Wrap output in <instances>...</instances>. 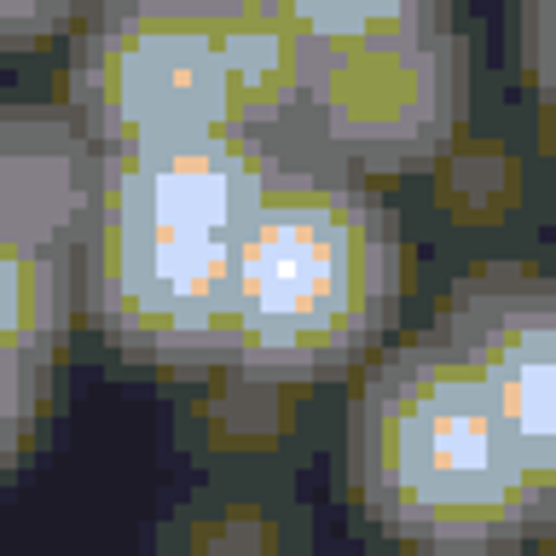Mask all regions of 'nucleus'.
<instances>
[{
    "mask_svg": "<svg viewBox=\"0 0 556 556\" xmlns=\"http://www.w3.org/2000/svg\"><path fill=\"white\" fill-rule=\"evenodd\" d=\"M434 337L452 342L533 464L556 469V302L551 278L521 261H486L452 285Z\"/></svg>",
    "mask_w": 556,
    "mask_h": 556,
    "instance_id": "nucleus-6",
    "label": "nucleus"
},
{
    "mask_svg": "<svg viewBox=\"0 0 556 556\" xmlns=\"http://www.w3.org/2000/svg\"><path fill=\"white\" fill-rule=\"evenodd\" d=\"M452 168H446V186L441 198L458 208V215H498L504 203L516 198V163L504 168V156H476V151H458L452 146Z\"/></svg>",
    "mask_w": 556,
    "mask_h": 556,
    "instance_id": "nucleus-14",
    "label": "nucleus"
},
{
    "mask_svg": "<svg viewBox=\"0 0 556 556\" xmlns=\"http://www.w3.org/2000/svg\"><path fill=\"white\" fill-rule=\"evenodd\" d=\"M469 122V41L458 29L394 35V41L313 47L278 156L377 180L417 174L464 139Z\"/></svg>",
    "mask_w": 556,
    "mask_h": 556,
    "instance_id": "nucleus-3",
    "label": "nucleus"
},
{
    "mask_svg": "<svg viewBox=\"0 0 556 556\" xmlns=\"http://www.w3.org/2000/svg\"><path fill=\"white\" fill-rule=\"evenodd\" d=\"M261 7L278 24H290L307 47H354L446 29L458 0H261Z\"/></svg>",
    "mask_w": 556,
    "mask_h": 556,
    "instance_id": "nucleus-11",
    "label": "nucleus"
},
{
    "mask_svg": "<svg viewBox=\"0 0 556 556\" xmlns=\"http://www.w3.org/2000/svg\"><path fill=\"white\" fill-rule=\"evenodd\" d=\"M41 400H47V365L0 348V476L29 452L35 429H41Z\"/></svg>",
    "mask_w": 556,
    "mask_h": 556,
    "instance_id": "nucleus-13",
    "label": "nucleus"
},
{
    "mask_svg": "<svg viewBox=\"0 0 556 556\" xmlns=\"http://www.w3.org/2000/svg\"><path fill=\"white\" fill-rule=\"evenodd\" d=\"M220 382L198 400L191 412V434L220 452V458H255V452H285L302 429L295 417V389L290 382H267V377H243L215 365Z\"/></svg>",
    "mask_w": 556,
    "mask_h": 556,
    "instance_id": "nucleus-10",
    "label": "nucleus"
},
{
    "mask_svg": "<svg viewBox=\"0 0 556 556\" xmlns=\"http://www.w3.org/2000/svg\"><path fill=\"white\" fill-rule=\"evenodd\" d=\"M359 510L429 556H504L551 528V464H533L452 342L412 337L371 359L348 406Z\"/></svg>",
    "mask_w": 556,
    "mask_h": 556,
    "instance_id": "nucleus-1",
    "label": "nucleus"
},
{
    "mask_svg": "<svg viewBox=\"0 0 556 556\" xmlns=\"http://www.w3.org/2000/svg\"><path fill=\"white\" fill-rule=\"evenodd\" d=\"M93 12V0H0V52L41 47Z\"/></svg>",
    "mask_w": 556,
    "mask_h": 556,
    "instance_id": "nucleus-16",
    "label": "nucleus"
},
{
    "mask_svg": "<svg viewBox=\"0 0 556 556\" xmlns=\"http://www.w3.org/2000/svg\"><path fill=\"white\" fill-rule=\"evenodd\" d=\"M99 156L70 104H0V220L76 255L99 220Z\"/></svg>",
    "mask_w": 556,
    "mask_h": 556,
    "instance_id": "nucleus-8",
    "label": "nucleus"
},
{
    "mask_svg": "<svg viewBox=\"0 0 556 556\" xmlns=\"http://www.w3.org/2000/svg\"><path fill=\"white\" fill-rule=\"evenodd\" d=\"M510 47L521 64V87L545 116L551 104V0H510Z\"/></svg>",
    "mask_w": 556,
    "mask_h": 556,
    "instance_id": "nucleus-15",
    "label": "nucleus"
},
{
    "mask_svg": "<svg viewBox=\"0 0 556 556\" xmlns=\"http://www.w3.org/2000/svg\"><path fill=\"white\" fill-rule=\"evenodd\" d=\"M406 250L371 180L278 156L267 198L232 243L226 371L307 389L377 348L394 325Z\"/></svg>",
    "mask_w": 556,
    "mask_h": 556,
    "instance_id": "nucleus-2",
    "label": "nucleus"
},
{
    "mask_svg": "<svg viewBox=\"0 0 556 556\" xmlns=\"http://www.w3.org/2000/svg\"><path fill=\"white\" fill-rule=\"evenodd\" d=\"M76 325V255L0 220V348L52 365Z\"/></svg>",
    "mask_w": 556,
    "mask_h": 556,
    "instance_id": "nucleus-9",
    "label": "nucleus"
},
{
    "mask_svg": "<svg viewBox=\"0 0 556 556\" xmlns=\"http://www.w3.org/2000/svg\"><path fill=\"white\" fill-rule=\"evenodd\" d=\"M285 551V516H273L267 504H215L186 528V556H273Z\"/></svg>",
    "mask_w": 556,
    "mask_h": 556,
    "instance_id": "nucleus-12",
    "label": "nucleus"
},
{
    "mask_svg": "<svg viewBox=\"0 0 556 556\" xmlns=\"http://www.w3.org/2000/svg\"><path fill=\"white\" fill-rule=\"evenodd\" d=\"M226 0H93L64 70V104L111 146L232 128Z\"/></svg>",
    "mask_w": 556,
    "mask_h": 556,
    "instance_id": "nucleus-4",
    "label": "nucleus"
},
{
    "mask_svg": "<svg viewBox=\"0 0 556 556\" xmlns=\"http://www.w3.org/2000/svg\"><path fill=\"white\" fill-rule=\"evenodd\" d=\"M273 168L278 146L238 128L111 146L99 156V215L146 220L208 243H238L255 203L267 198Z\"/></svg>",
    "mask_w": 556,
    "mask_h": 556,
    "instance_id": "nucleus-7",
    "label": "nucleus"
},
{
    "mask_svg": "<svg viewBox=\"0 0 556 556\" xmlns=\"http://www.w3.org/2000/svg\"><path fill=\"white\" fill-rule=\"evenodd\" d=\"M226 285L232 243L163 232L146 220L99 215L76 250V302L128 359L163 371L226 365Z\"/></svg>",
    "mask_w": 556,
    "mask_h": 556,
    "instance_id": "nucleus-5",
    "label": "nucleus"
}]
</instances>
